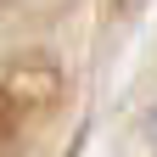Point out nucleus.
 I'll return each instance as SVG.
<instances>
[{"mask_svg":"<svg viewBox=\"0 0 157 157\" xmlns=\"http://www.w3.org/2000/svg\"><path fill=\"white\" fill-rule=\"evenodd\" d=\"M146 129H151V140H157V107H151V124H146Z\"/></svg>","mask_w":157,"mask_h":157,"instance_id":"nucleus-1","label":"nucleus"}]
</instances>
